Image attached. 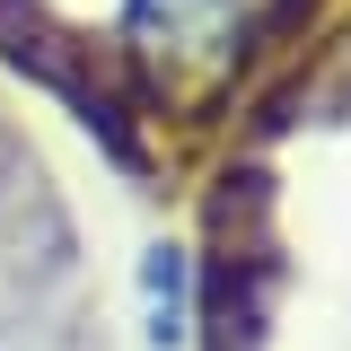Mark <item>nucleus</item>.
<instances>
[{
	"instance_id": "1",
	"label": "nucleus",
	"mask_w": 351,
	"mask_h": 351,
	"mask_svg": "<svg viewBox=\"0 0 351 351\" xmlns=\"http://www.w3.org/2000/svg\"><path fill=\"white\" fill-rule=\"evenodd\" d=\"M237 27V0H123L132 44H219Z\"/></svg>"
},
{
	"instance_id": "2",
	"label": "nucleus",
	"mask_w": 351,
	"mask_h": 351,
	"mask_svg": "<svg viewBox=\"0 0 351 351\" xmlns=\"http://www.w3.org/2000/svg\"><path fill=\"white\" fill-rule=\"evenodd\" d=\"M141 299H149V343H184L193 334V263H184V246H149Z\"/></svg>"
}]
</instances>
